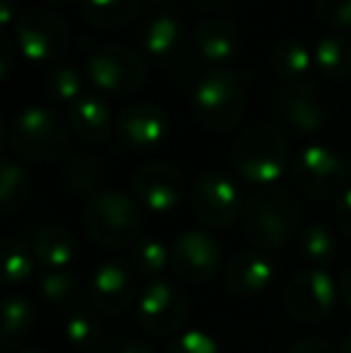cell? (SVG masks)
I'll list each match as a JSON object with an SVG mask.
<instances>
[{"instance_id": "1", "label": "cell", "mask_w": 351, "mask_h": 353, "mask_svg": "<svg viewBox=\"0 0 351 353\" xmlns=\"http://www.w3.org/2000/svg\"><path fill=\"white\" fill-rule=\"evenodd\" d=\"M243 231L263 250H281L301 221V207L284 188H263L243 207Z\"/></svg>"}, {"instance_id": "2", "label": "cell", "mask_w": 351, "mask_h": 353, "mask_svg": "<svg viewBox=\"0 0 351 353\" xmlns=\"http://www.w3.org/2000/svg\"><path fill=\"white\" fill-rule=\"evenodd\" d=\"M68 123L53 108L27 106L10 125V149L32 163H53L70 147Z\"/></svg>"}, {"instance_id": "3", "label": "cell", "mask_w": 351, "mask_h": 353, "mask_svg": "<svg viewBox=\"0 0 351 353\" xmlns=\"http://www.w3.org/2000/svg\"><path fill=\"white\" fill-rule=\"evenodd\" d=\"M85 231L101 248L123 250L140 241L142 212L126 192H97L85 207Z\"/></svg>"}, {"instance_id": "4", "label": "cell", "mask_w": 351, "mask_h": 353, "mask_svg": "<svg viewBox=\"0 0 351 353\" xmlns=\"http://www.w3.org/2000/svg\"><path fill=\"white\" fill-rule=\"evenodd\" d=\"M245 111V92L241 74L217 68L197 82L192 92V113L197 123L212 132L234 130Z\"/></svg>"}, {"instance_id": "5", "label": "cell", "mask_w": 351, "mask_h": 353, "mask_svg": "<svg viewBox=\"0 0 351 353\" xmlns=\"http://www.w3.org/2000/svg\"><path fill=\"white\" fill-rule=\"evenodd\" d=\"M231 163L248 183L270 185L289 163V142L272 125H253L243 130L231 149Z\"/></svg>"}, {"instance_id": "6", "label": "cell", "mask_w": 351, "mask_h": 353, "mask_svg": "<svg viewBox=\"0 0 351 353\" xmlns=\"http://www.w3.org/2000/svg\"><path fill=\"white\" fill-rule=\"evenodd\" d=\"M87 77L99 92L121 99L140 92L147 79V65L132 48L108 43L87 58Z\"/></svg>"}, {"instance_id": "7", "label": "cell", "mask_w": 351, "mask_h": 353, "mask_svg": "<svg viewBox=\"0 0 351 353\" xmlns=\"http://www.w3.org/2000/svg\"><path fill=\"white\" fill-rule=\"evenodd\" d=\"M14 41L29 61H56L70 46V27L53 10L29 8L17 17Z\"/></svg>"}, {"instance_id": "8", "label": "cell", "mask_w": 351, "mask_h": 353, "mask_svg": "<svg viewBox=\"0 0 351 353\" xmlns=\"http://www.w3.org/2000/svg\"><path fill=\"white\" fill-rule=\"evenodd\" d=\"M347 161L320 144L305 147L291 166L294 185L310 200H328L342 192V188L347 185Z\"/></svg>"}, {"instance_id": "9", "label": "cell", "mask_w": 351, "mask_h": 353, "mask_svg": "<svg viewBox=\"0 0 351 353\" xmlns=\"http://www.w3.org/2000/svg\"><path fill=\"white\" fill-rule=\"evenodd\" d=\"M190 207L202 223L226 228L243 216V200L231 178L224 173H202L190 190Z\"/></svg>"}, {"instance_id": "10", "label": "cell", "mask_w": 351, "mask_h": 353, "mask_svg": "<svg viewBox=\"0 0 351 353\" xmlns=\"http://www.w3.org/2000/svg\"><path fill=\"white\" fill-rule=\"evenodd\" d=\"M188 301L183 288L174 281L154 279L147 283L137 301V317L142 327L152 334H174L185 322Z\"/></svg>"}, {"instance_id": "11", "label": "cell", "mask_w": 351, "mask_h": 353, "mask_svg": "<svg viewBox=\"0 0 351 353\" xmlns=\"http://www.w3.org/2000/svg\"><path fill=\"white\" fill-rule=\"evenodd\" d=\"M274 111L281 118V123L299 135H315L328 125L330 118L328 106L320 99L315 82L310 79L281 87L274 97Z\"/></svg>"}, {"instance_id": "12", "label": "cell", "mask_w": 351, "mask_h": 353, "mask_svg": "<svg viewBox=\"0 0 351 353\" xmlns=\"http://www.w3.org/2000/svg\"><path fill=\"white\" fill-rule=\"evenodd\" d=\"M221 248L210 233L188 228L174 241L171 248V267L178 279L188 283H207L219 272Z\"/></svg>"}, {"instance_id": "13", "label": "cell", "mask_w": 351, "mask_h": 353, "mask_svg": "<svg viewBox=\"0 0 351 353\" xmlns=\"http://www.w3.org/2000/svg\"><path fill=\"white\" fill-rule=\"evenodd\" d=\"M334 281L325 272H301L286 286V310L299 322H323L334 307Z\"/></svg>"}, {"instance_id": "14", "label": "cell", "mask_w": 351, "mask_h": 353, "mask_svg": "<svg viewBox=\"0 0 351 353\" xmlns=\"http://www.w3.org/2000/svg\"><path fill=\"white\" fill-rule=\"evenodd\" d=\"M118 137L135 152H150L169 137V116L161 106L140 101L128 106L118 116Z\"/></svg>"}, {"instance_id": "15", "label": "cell", "mask_w": 351, "mask_h": 353, "mask_svg": "<svg viewBox=\"0 0 351 353\" xmlns=\"http://www.w3.org/2000/svg\"><path fill=\"white\" fill-rule=\"evenodd\" d=\"M132 192L147 210L166 214L178 207L185 192V181L181 171L169 163H147L132 178Z\"/></svg>"}, {"instance_id": "16", "label": "cell", "mask_w": 351, "mask_h": 353, "mask_svg": "<svg viewBox=\"0 0 351 353\" xmlns=\"http://www.w3.org/2000/svg\"><path fill=\"white\" fill-rule=\"evenodd\" d=\"M135 298V276L121 260H108L94 272L92 301L106 315L123 312Z\"/></svg>"}, {"instance_id": "17", "label": "cell", "mask_w": 351, "mask_h": 353, "mask_svg": "<svg viewBox=\"0 0 351 353\" xmlns=\"http://www.w3.org/2000/svg\"><path fill=\"white\" fill-rule=\"evenodd\" d=\"M272 281V265L258 252H241L229 262L224 272V283L234 296L253 298L263 293Z\"/></svg>"}, {"instance_id": "18", "label": "cell", "mask_w": 351, "mask_h": 353, "mask_svg": "<svg viewBox=\"0 0 351 353\" xmlns=\"http://www.w3.org/2000/svg\"><path fill=\"white\" fill-rule=\"evenodd\" d=\"M70 128L80 140L89 144H101L113 132V113L103 99L87 94L72 103Z\"/></svg>"}, {"instance_id": "19", "label": "cell", "mask_w": 351, "mask_h": 353, "mask_svg": "<svg viewBox=\"0 0 351 353\" xmlns=\"http://www.w3.org/2000/svg\"><path fill=\"white\" fill-rule=\"evenodd\" d=\"M195 46L205 61L226 63L239 53V32L226 19H202L195 29Z\"/></svg>"}, {"instance_id": "20", "label": "cell", "mask_w": 351, "mask_h": 353, "mask_svg": "<svg viewBox=\"0 0 351 353\" xmlns=\"http://www.w3.org/2000/svg\"><path fill=\"white\" fill-rule=\"evenodd\" d=\"M75 238L63 226H43L34 233L32 250L37 262L48 270H66L75 257Z\"/></svg>"}, {"instance_id": "21", "label": "cell", "mask_w": 351, "mask_h": 353, "mask_svg": "<svg viewBox=\"0 0 351 353\" xmlns=\"http://www.w3.org/2000/svg\"><path fill=\"white\" fill-rule=\"evenodd\" d=\"M313 58L315 56L310 53V48L301 39L286 37L272 48L270 65L277 77L284 79L286 84H294V82H303V77L310 70Z\"/></svg>"}, {"instance_id": "22", "label": "cell", "mask_w": 351, "mask_h": 353, "mask_svg": "<svg viewBox=\"0 0 351 353\" xmlns=\"http://www.w3.org/2000/svg\"><path fill=\"white\" fill-rule=\"evenodd\" d=\"M313 56L318 70L332 82L351 77V37L347 34H330L320 39Z\"/></svg>"}, {"instance_id": "23", "label": "cell", "mask_w": 351, "mask_h": 353, "mask_svg": "<svg viewBox=\"0 0 351 353\" xmlns=\"http://www.w3.org/2000/svg\"><path fill=\"white\" fill-rule=\"evenodd\" d=\"M140 12V0H82V17L97 29H123Z\"/></svg>"}, {"instance_id": "24", "label": "cell", "mask_w": 351, "mask_h": 353, "mask_svg": "<svg viewBox=\"0 0 351 353\" xmlns=\"http://www.w3.org/2000/svg\"><path fill=\"white\" fill-rule=\"evenodd\" d=\"M63 185L72 192V195H89L97 192V188L103 181V168L97 157L92 154H75L63 163Z\"/></svg>"}, {"instance_id": "25", "label": "cell", "mask_w": 351, "mask_h": 353, "mask_svg": "<svg viewBox=\"0 0 351 353\" xmlns=\"http://www.w3.org/2000/svg\"><path fill=\"white\" fill-rule=\"evenodd\" d=\"M181 41V24L171 14L150 17L142 29V46L152 58H169L176 53Z\"/></svg>"}, {"instance_id": "26", "label": "cell", "mask_w": 351, "mask_h": 353, "mask_svg": "<svg viewBox=\"0 0 351 353\" xmlns=\"http://www.w3.org/2000/svg\"><path fill=\"white\" fill-rule=\"evenodd\" d=\"M41 293L48 305L61 312H77L80 305V281L66 270H48L41 276Z\"/></svg>"}, {"instance_id": "27", "label": "cell", "mask_w": 351, "mask_h": 353, "mask_svg": "<svg viewBox=\"0 0 351 353\" xmlns=\"http://www.w3.org/2000/svg\"><path fill=\"white\" fill-rule=\"evenodd\" d=\"M32 195V183L24 168L12 159H5L0 168V207L5 214H14L27 205Z\"/></svg>"}, {"instance_id": "28", "label": "cell", "mask_w": 351, "mask_h": 353, "mask_svg": "<svg viewBox=\"0 0 351 353\" xmlns=\"http://www.w3.org/2000/svg\"><path fill=\"white\" fill-rule=\"evenodd\" d=\"M34 327V310L24 298L10 296L5 298L3 307V344L14 346L19 344V339L29 334V330Z\"/></svg>"}, {"instance_id": "29", "label": "cell", "mask_w": 351, "mask_h": 353, "mask_svg": "<svg viewBox=\"0 0 351 353\" xmlns=\"http://www.w3.org/2000/svg\"><path fill=\"white\" fill-rule=\"evenodd\" d=\"M132 265L142 276H161L171 265V252L157 238H140L132 245Z\"/></svg>"}, {"instance_id": "30", "label": "cell", "mask_w": 351, "mask_h": 353, "mask_svg": "<svg viewBox=\"0 0 351 353\" xmlns=\"http://www.w3.org/2000/svg\"><path fill=\"white\" fill-rule=\"evenodd\" d=\"M37 255L22 241L8 238L3 243V279L8 283H22L34 274Z\"/></svg>"}, {"instance_id": "31", "label": "cell", "mask_w": 351, "mask_h": 353, "mask_svg": "<svg viewBox=\"0 0 351 353\" xmlns=\"http://www.w3.org/2000/svg\"><path fill=\"white\" fill-rule=\"evenodd\" d=\"M43 92L51 97L53 101H72L82 97V77L75 68H53L51 72L43 77Z\"/></svg>"}, {"instance_id": "32", "label": "cell", "mask_w": 351, "mask_h": 353, "mask_svg": "<svg viewBox=\"0 0 351 353\" xmlns=\"http://www.w3.org/2000/svg\"><path fill=\"white\" fill-rule=\"evenodd\" d=\"M66 339L72 349L89 351L99 341V322L94 315L85 310H77L66 322Z\"/></svg>"}, {"instance_id": "33", "label": "cell", "mask_w": 351, "mask_h": 353, "mask_svg": "<svg viewBox=\"0 0 351 353\" xmlns=\"http://www.w3.org/2000/svg\"><path fill=\"white\" fill-rule=\"evenodd\" d=\"M299 248L308 260L313 262H328L334 255V236L328 226L313 223L308 226L299 238Z\"/></svg>"}, {"instance_id": "34", "label": "cell", "mask_w": 351, "mask_h": 353, "mask_svg": "<svg viewBox=\"0 0 351 353\" xmlns=\"http://www.w3.org/2000/svg\"><path fill=\"white\" fill-rule=\"evenodd\" d=\"M169 353H221V351L210 334H205L200 330H190L176 336L174 344L169 346Z\"/></svg>"}, {"instance_id": "35", "label": "cell", "mask_w": 351, "mask_h": 353, "mask_svg": "<svg viewBox=\"0 0 351 353\" xmlns=\"http://www.w3.org/2000/svg\"><path fill=\"white\" fill-rule=\"evenodd\" d=\"M318 17L332 29L351 27V0H315Z\"/></svg>"}, {"instance_id": "36", "label": "cell", "mask_w": 351, "mask_h": 353, "mask_svg": "<svg viewBox=\"0 0 351 353\" xmlns=\"http://www.w3.org/2000/svg\"><path fill=\"white\" fill-rule=\"evenodd\" d=\"M334 219H337V226L339 231L351 241V188L339 197L337 207H334Z\"/></svg>"}, {"instance_id": "37", "label": "cell", "mask_w": 351, "mask_h": 353, "mask_svg": "<svg viewBox=\"0 0 351 353\" xmlns=\"http://www.w3.org/2000/svg\"><path fill=\"white\" fill-rule=\"evenodd\" d=\"M289 353H334L332 344L320 336H308V339H301L299 344L291 346Z\"/></svg>"}, {"instance_id": "38", "label": "cell", "mask_w": 351, "mask_h": 353, "mask_svg": "<svg viewBox=\"0 0 351 353\" xmlns=\"http://www.w3.org/2000/svg\"><path fill=\"white\" fill-rule=\"evenodd\" d=\"M10 63H12V41L8 34H3L0 39V77L3 79L10 74Z\"/></svg>"}, {"instance_id": "39", "label": "cell", "mask_w": 351, "mask_h": 353, "mask_svg": "<svg viewBox=\"0 0 351 353\" xmlns=\"http://www.w3.org/2000/svg\"><path fill=\"white\" fill-rule=\"evenodd\" d=\"M17 14V8H14V0H0V22L3 27H10Z\"/></svg>"}, {"instance_id": "40", "label": "cell", "mask_w": 351, "mask_h": 353, "mask_svg": "<svg viewBox=\"0 0 351 353\" xmlns=\"http://www.w3.org/2000/svg\"><path fill=\"white\" fill-rule=\"evenodd\" d=\"M118 353H154L147 344H142V341H130V344H126Z\"/></svg>"}, {"instance_id": "41", "label": "cell", "mask_w": 351, "mask_h": 353, "mask_svg": "<svg viewBox=\"0 0 351 353\" xmlns=\"http://www.w3.org/2000/svg\"><path fill=\"white\" fill-rule=\"evenodd\" d=\"M342 298H344V303L351 307V270L344 274V279H342Z\"/></svg>"}, {"instance_id": "42", "label": "cell", "mask_w": 351, "mask_h": 353, "mask_svg": "<svg viewBox=\"0 0 351 353\" xmlns=\"http://www.w3.org/2000/svg\"><path fill=\"white\" fill-rule=\"evenodd\" d=\"M202 5H207V8H221V5H229L234 3V0H200Z\"/></svg>"}, {"instance_id": "43", "label": "cell", "mask_w": 351, "mask_h": 353, "mask_svg": "<svg viewBox=\"0 0 351 353\" xmlns=\"http://www.w3.org/2000/svg\"><path fill=\"white\" fill-rule=\"evenodd\" d=\"M41 3L51 5V8H66V5H70L72 0H41Z\"/></svg>"}, {"instance_id": "44", "label": "cell", "mask_w": 351, "mask_h": 353, "mask_svg": "<svg viewBox=\"0 0 351 353\" xmlns=\"http://www.w3.org/2000/svg\"><path fill=\"white\" fill-rule=\"evenodd\" d=\"M342 353H351V336H347L342 344Z\"/></svg>"}, {"instance_id": "45", "label": "cell", "mask_w": 351, "mask_h": 353, "mask_svg": "<svg viewBox=\"0 0 351 353\" xmlns=\"http://www.w3.org/2000/svg\"><path fill=\"white\" fill-rule=\"evenodd\" d=\"M19 353H41V351H37V349H24V351H19Z\"/></svg>"}, {"instance_id": "46", "label": "cell", "mask_w": 351, "mask_h": 353, "mask_svg": "<svg viewBox=\"0 0 351 353\" xmlns=\"http://www.w3.org/2000/svg\"><path fill=\"white\" fill-rule=\"evenodd\" d=\"M347 168H349V176H351V154H349V159H347Z\"/></svg>"}]
</instances>
